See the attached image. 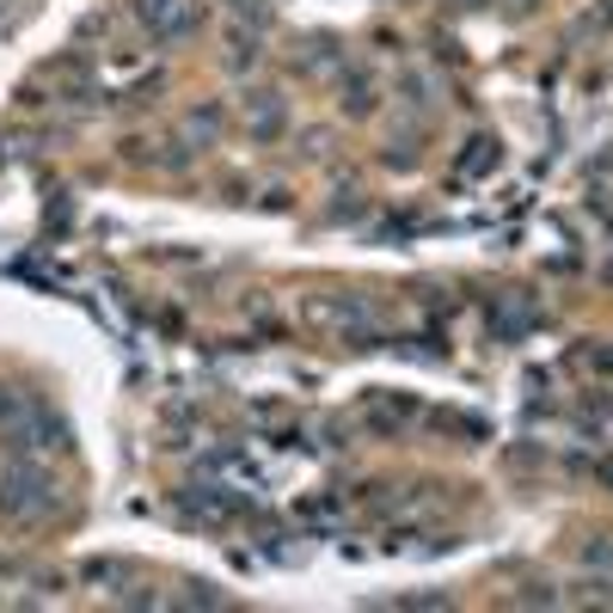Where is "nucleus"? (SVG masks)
<instances>
[{
    "label": "nucleus",
    "instance_id": "nucleus-1",
    "mask_svg": "<svg viewBox=\"0 0 613 613\" xmlns=\"http://www.w3.org/2000/svg\"><path fill=\"white\" fill-rule=\"evenodd\" d=\"M0 509H7V516H38V509H50V479H43L38 467H13L0 479Z\"/></svg>",
    "mask_w": 613,
    "mask_h": 613
},
{
    "label": "nucleus",
    "instance_id": "nucleus-2",
    "mask_svg": "<svg viewBox=\"0 0 613 613\" xmlns=\"http://www.w3.org/2000/svg\"><path fill=\"white\" fill-rule=\"evenodd\" d=\"M142 19H147V25H160L166 38H178V31H185V19H178V0H142Z\"/></svg>",
    "mask_w": 613,
    "mask_h": 613
},
{
    "label": "nucleus",
    "instance_id": "nucleus-3",
    "mask_svg": "<svg viewBox=\"0 0 613 613\" xmlns=\"http://www.w3.org/2000/svg\"><path fill=\"white\" fill-rule=\"evenodd\" d=\"M491 160H497V147L485 142V135H479V142H472V154H467V160H460V173H467V178H479V173H485V166H491Z\"/></svg>",
    "mask_w": 613,
    "mask_h": 613
},
{
    "label": "nucleus",
    "instance_id": "nucleus-4",
    "mask_svg": "<svg viewBox=\"0 0 613 613\" xmlns=\"http://www.w3.org/2000/svg\"><path fill=\"white\" fill-rule=\"evenodd\" d=\"M13 417H25V399H19V393H0V424H13Z\"/></svg>",
    "mask_w": 613,
    "mask_h": 613
},
{
    "label": "nucleus",
    "instance_id": "nucleus-5",
    "mask_svg": "<svg viewBox=\"0 0 613 613\" xmlns=\"http://www.w3.org/2000/svg\"><path fill=\"white\" fill-rule=\"evenodd\" d=\"M467 7H479V0H467Z\"/></svg>",
    "mask_w": 613,
    "mask_h": 613
}]
</instances>
